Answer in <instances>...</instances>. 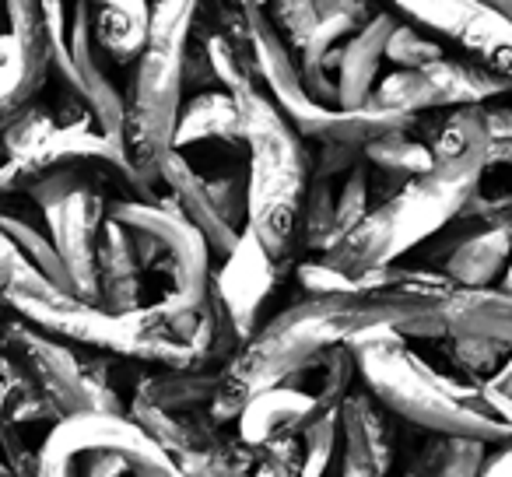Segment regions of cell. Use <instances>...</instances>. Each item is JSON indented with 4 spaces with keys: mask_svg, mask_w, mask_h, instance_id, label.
Segmentation results:
<instances>
[{
    "mask_svg": "<svg viewBox=\"0 0 512 477\" xmlns=\"http://www.w3.org/2000/svg\"><path fill=\"white\" fill-rule=\"evenodd\" d=\"M449 288L456 285L439 271L393 264L362 274L348 292L306 295L239 344L221 369L207 414L218 425H232L249 397L302 376L327 348L351 344L365 330L393 327L404 337H446L439 306Z\"/></svg>",
    "mask_w": 512,
    "mask_h": 477,
    "instance_id": "cell-1",
    "label": "cell"
},
{
    "mask_svg": "<svg viewBox=\"0 0 512 477\" xmlns=\"http://www.w3.org/2000/svg\"><path fill=\"white\" fill-rule=\"evenodd\" d=\"M491 134L474 116H449L432 137V169L407 179L400 190L383 197L341 243L320 253L330 267L358 281L362 274L383 271L421 250L481 190L484 169L491 165Z\"/></svg>",
    "mask_w": 512,
    "mask_h": 477,
    "instance_id": "cell-2",
    "label": "cell"
},
{
    "mask_svg": "<svg viewBox=\"0 0 512 477\" xmlns=\"http://www.w3.org/2000/svg\"><path fill=\"white\" fill-rule=\"evenodd\" d=\"M204 53L218 88H225L239 106L246 148V228L281 267H288L292 253L299 250L302 207L313 183V155L306 137L264 95L249 43L207 36Z\"/></svg>",
    "mask_w": 512,
    "mask_h": 477,
    "instance_id": "cell-3",
    "label": "cell"
},
{
    "mask_svg": "<svg viewBox=\"0 0 512 477\" xmlns=\"http://www.w3.org/2000/svg\"><path fill=\"white\" fill-rule=\"evenodd\" d=\"M0 306L64 344L155 369H197L200 309L165 313L151 302L134 313H106L95 302L53 285L4 235H0Z\"/></svg>",
    "mask_w": 512,
    "mask_h": 477,
    "instance_id": "cell-4",
    "label": "cell"
},
{
    "mask_svg": "<svg viewBox=\"0 0 512 477\" xmlns=\"http://www.w3.org/2000/svg\"><path fill=\"white\" fill-rule=\"evenodd\" d=\"M358 379L390 418H400L428 435H467L488 446L512 442L509 425L488 411L481 386H460L411 351L407 337L393 327H376L348 344Z\"/></svg>",
    "mask_w": 512,
    "mask_h": 477,
    "instance_id": "cell-5",
    "label": "cell"
},
{
    "mask_svg": "<svg viewBox=\"0 0 512 477\" xmlns=\"http://www.w3.org/2000/svg\"><path fill=\"white\" fill-rule=\"evenodd\" d=\"M200 0H151V25L123 95V155L137 183L155 197L158 169L172 151L186 88V57L197 29Z\"/></svg>",
    "mask_w": 512,
    "mask_h": 477,
    "instance_id": "cell-6",
    "label": "cell"
},
{
    "mask_svg": "<svg viewBox=\"0 0 512 477\" xmlns=\"http://www.w3.org/2000/svg\"><path fill=\"white\" fill-rule=\"evenodd\" d=\"M39 477H183L130 414L53 421L39 446Z\"/></svg>",
    "mask_w": 512,
    "mask_h": 477,
    "instance_id": "cell-7",
    "label": "cell"
},
{
    "mask_svg": "<svg viewBox=\"0 0 512 477\" xmlns=\"http://www.w3.org/2000/svg\"><path fill=\"white\" fill-rule=\"evenodd\" d=\"M106 214L127 228L144 274H162L165 313H197L211 288V253L197 228L165 200H109Z\"/></svg>",
    "mask_w": 512,
    "mask_h": 477,
    "instance_id": "cell-8",
    "label": "cell"
},
{
    "mask_svg": "<svg viewBox=\"0 0 512 477\" xmlns=\"http://www.w3.org/2000/svg\"><path fill=\"white\" fill-rule=\"evenodd\" d=\"M0 351L15 362L22 379L50 404L57 421L74 414H127L116 386L109 383V355L81 358L71 344L43 334L22 320L0 327Z\"/></svg>",
    "mask_w": 512,
    "mask_h": 477,
    "instance_id": "cell-9",
    "label": "cell"
},
{
    "mask_svg": "<svg viewBox=\"0 0 512 477\" xmlns=\"http://www.w3.org/2000/svg\"><path fill=\"white\" fill-rule=\"evenodd\" d=\"M127 414L158 442L183 477H246L253 467L256 449L228 432V425H218L207 411L172 414L130 400Z\"/></svg>",
    "mask_w": 512,
    "mask_h": 477,
    "instance_id": "cell-10",
    "label": "cell"
},
{
    "mask_svg": "<svg viewBox=\"0 0 512 477\" xmlns=\"http://www.w3.org/2000/svg\"><path fill=\"white\" fill-rule=\"evenodd\" d=\"M502 95H512V78L470 57H439L418 71H393L379 81V88H372L369 102L404 116H421L428 109L484 106Z\"/></svg>",
    "mask_w": 512,
    "mask_h": 477,
    "instance_id": "cell-11",
    "label": "cell"
},
{
    "mask_svg": "<svg viewBox=\"0 0 512 477\" xmlns=\"http://www.w3.org/2000/svg\"><path fill=\"white\" fill-rule=\"evenodd\" d=\"M404 25L456 43L470 60L512 78V22L481 0H386Z\"/></svg>",
    "mask_w": 512,
    "mask_h": 477,
    "instance_id": "cell-12",
    "label": "cell"
},
{
    "mask_svg": "<svg viewBox=\"0 0 512 477\" xmlns=\"http://www.w3.org/2000/svg\"><path fill=\"white\" fill-rule=\"evenodd\" d=\"M106 207L109 204L102 190H78L43 211L57 257L71 281V292L85 302H95V246H99Z\"/></svg>",
    "mask_w": 512,
    "mask_h": 477,
    "instance_id": "cell-13",
    "label": "cell"
},
{
    "mask_svg": "<svg viewBox=\"0 0 512 477\" xmlns=\"http://www.w3.org/2000/svg\"><path fill=\"white\" fill-rule=\"evenodd\" d=\"M435 239H446V246H428H432V257L439 260V274L456 288H495L505 267L512 264L505 228L484 225V221L463 218V214L449 221Z\"/></svg>",
    "mask_w": 512,
    "mask_h": 477,
    "instance_id": "cell-14",
    "label": "cell"
},
{
    "mask_svg": "<svg viewBox=\"0 0 512 477\" xmlns=\"http://www.w3.org/2000/svg\"><path fill=\"white\" fill-rule=\"evenodd\" d=\"M281 271H285V267L260 246V239H256L249 228H242L239 243L221 260V271L211 274L214 292H218L221 306L228 309V316H232L242 341L260 327V309L271 299Z\"/></svg>",
    "mask_w": 512,
    "mask_h": 477,
    "instance_id": "cell-15",
    "label": "cell"
},
{
    "mask_svg": "<svg viewBox=\"0 0 512 477\" xmlns=\"http://www.w3.org/2000/svg\"><path fill=\"white\" fill-rule=\"evenodd\" d=\"M67 50H71V64L74 74H78V99L85 102L95 130L123 151V95L109 81L106 67H102V50L95 46L92 36V8H88V0H74L71 4V15H67Z\"/></svg>",
    "mask_w": 512,
    "mask_h": 477,
    "instance_id": "cell-16",
    "label": "cell"
},
{
    "mask_svg": "<svg viewBox=\"0 0 512 477\" xmlns=\"http://www.w3.org/2000/svg\"><path fill=\"white\" fill-rule=\"evenodd\" d=\"M158 186H165V204L176 207L204 239L211 260H225L232 253V246L239 243L242 228H235L225 214L214 207L211 193L204 186V172H197V165L172 148L165 155L162 169H158Z\"/></svg>",
    "mask_w": 512,
    "mask_h": 477,
    "instance_id": "cell-17",
    "label": "cell"
},
{
    "mask_svg": "<svg viewBox=\"0 0 512 477\" xmlns=\"http://www.w3.org/2000/svg\"><path fill=\"white\" fill-rule=\"evenodd\" d=\"M320 411H323L320 400H316L306 386L281 383L264 393H256V397H249L232 425H235V435H239L246 446L260 449L271 439L299 435Z\"/></svg>",
    "mask_w": 512,
    "mask_h": 477,
    "instance_id": "cell-18",
    "label": "cell"
},
{
    "mask_svg": "<svg viewBox=\"0 0 512 477\" xmlns=\"http://www.w3.org/2000/svg\"><path fill=\"white\" fill-rule=\"evenodd\" d=\"M397 435L390 414L372 400L369 390H351L341 404V467H365L393 477Z\"/></svg>",
    "mask_w": 512,
    "mask_h": 477,
    "instance_id": "cell-19",
    "label": "cell"
},
{
    "mask_svg": "<svg viewBox=\"0 0 512 477\" xmlns=\"http://www.w3.org/2000/svg\"><path fill=\"white\" fill-rule=\"evenodd\" d=\"M144 295V271L137 264L134 243L127 228L106 214L95 246V302L106 313H134L141 309Z\"/></svg>",
    "mask_w": 512,
    "mask_h": 477,
    "instance_id": "cell-20",
    "label": "cell"
},
{
    "mask_svg": "<svg viewBox=\"0 0 512 477\" xmlns=\"http://www.w3.org/2000/svg\"><path fill=\"white\" fill-rule=\"evenodd\" d=\"M393 25H397V15L376 11V15L341 46V57H337V71H334L337 106L341 109L369 106L379 64L386 60V39H390Z\"/></svg>",
    "mask_w": 512,
    "mask_h": 477,
    "instance_id": "cell-21",
    "label": "cell"
},
{
    "mask_svg": "<svg viewBox=\"0 0 512 477\" xmlns=\"http://www.w3.org/2000/svg\"><path fill=\"white\" fill-rule=\"evenodd\" d=\"M446 337L467 334L512 351V292L509 288H449L439 306Z\"/></svg>",
    "mask_w": 512,
    "mask_h": 477,
    "instance_id": "cell-22",
    "label": "cell"
},
{
    "mask_svg": "<svg viewBox=\"0 0 512 477\" xmlns=\"http://www.w3.org/2000/svg\"><path fill=\"white\" fill-rule=\"evenodd\" d=\"M92 8V36L102 57L116 64H134L144 50L151 25V0H88Z\"/></svg>",
    "mask_w": 512,
    "mask_h": 477,
    "instance_id": "cell-23",
    "label": "cell"
},
{
    "mask_svg": "<svg viewBox=\"0 0 512 477\" xmlns=\"http://www.w3.org/2000/svg\"><path fill=\"white\" fill-rule=\"evenodd\" d=\"M218 141V144H235L242 148V123H239V106L225 88H207L197 92V99H190L179 109L176 134H172V148L186 151L193 144Z\"/></svg>",
    "mask_w": 512,
    "mask_h": 477,
    "instance_id": "cell-24",
    "label": "cell"
},
{
    "mask_svg": "<svg viewBox=\"0 0 512 477\" xmlns=\"http://www.w3.org/2000/svg\"><path fill=\"white\" fill-rule=\"evenodd\" d=\"M218 376L221 372L204 369H158L134 386L130 400H141V404L172 414L207 411L214 400V390H218Z\"/></svg>",
    "mask_w": 512,
    "mask_h": 477,
    "instance_id": "cell-25",
    "label": "cell"
},
{
    "mask_svg": "<svg viewBox=\"0 0 512 477\" xmlns=\"http://www.w3.org/2000/svg\"><path fill=\"white\" fill-rule=\"evenodd\" d=\"M362 162L369 169H376L379 179L390 183V193L400 190L407 179L421 176V172L432 169V148L418 137H411V127L407 130H386V134L372 137L362 148ZM386 193V197H390Z\"/></svg>",
    "mask_w": 512,
    "mask_h": 477,
    "instance_id": "cell-26",
    "label": "cell"
},
{
    "mask_svg": "<svg viewBox=\"0 0 512 477\" xmlns=\"http://www.w3.org/2000/svg\"><path fill=\"white\" fill-rule=\"evenodd\" d=\"M488 449V442L467 435H428V442L397 477H477Z\"/></svg>",
    "mask_w": 512,
    "mask_h": 477,
    "instance_id": "cell-27",
    "label": "cell"
},
{
    "mask_svg": "<svg viewBox=\"0 0 512 477\" xmlns=\"http://www.w3.org/2000/svg\"><path fill=\"white\" fill-rule=\"evenodd\" d=\"M0 235L11 239V246H15V250L22 253V257L29 260L39 274H46L53 285H60V288L71 292V281H67V271H64V264H60L57 246H53L50 232H43V228H39L36 221L25 218V214L11 211L4 200H0Z\"/></svg>",
    "mask_w": 512,
    "mask_h": 477,
    "instance_id": "cell-28",
    "label": "cell"
},
{
    "mask_svg": "<svg viewBox=\"0 0 512 477\" xmlns=\"http://www.w3.org/2000/svg\"><path fill=\"white\" fill-rule=\"evenodd\" d=\"M372 211V169L358 158L348 172H344V183L341 190L334 193V225H330V239H327V250L337 246L365 214ZM323 250V253H327Z\"/></svg>",
    "mask_w": 512,
    "mask_h": 477,
    "instance_id": "cell-29",
    "label": "cell"
},
{
    "mask_svg": "<svg viewBox=\"0 0 512 477\" xmlns=\"http://www.w3.org/2000/svg\"><path fill=\"white\" fill-rule=\"evenodd\" d=\"M337 446H341V407L337 411H320L299 432L302 477H327Z\"/></svg>",
    "mask_w": 512,
    "mask_h": 477,
    "instance_id": "cell-30",
    "label": "cell"
},
{
    "mask_svg": "<svg viewBox=\"0 0 512 477\" xmlns=\"http://www.w3.org/2000/svg\"><path fill=\"white\" fill-rule=\"evenodd\" d=\"M53 130H57V116L36 106V99H32L29 106H22L15 116L0 123V151H4V158H18L29 148H36L39 141H46Z\"/></svg>",
    "mask_w": 512,
    "mask_h": 477,
    "instance_id": "cell-31",
    "label": "cell"
},
{
    "mask_svg": "<svg viewBox=\"0 0 512 477\" xmlns=\"http://www.w3.org/2000/svg\"><path fill=\"white\" fill-rule=\"evenodd\" d=\"M505 355H509V351H505L502 344L484 341V337H467V334L449 337V358H453V365L474 386L484 383V379H488L491 372H495L498 365H502Z\"/></svg>",
    "mask_w": 512,
    "mask_h": 477,
    "instance_id": "cell-32",
    "label": "cell"
},
{
    "mask_svg": "<svg viewBox=\"0 0 512 477\" xmlns=\"http://www.w3.org/2000/svg\"><path fill=\"white\" fill-rule=\"evenodd\" d=\"M446 57L442 46L435 39H428L425 32H418L414 25H393L390 39H386V60L397 64L400 71H418V67L432 64V60Z\"/></svg>",
    "mask_w": 512,
    "mask_h": 477,
    "instance_id": "cell-33",
    "label": "cell"
},
{
    "mask_svg": "<svg viewBox=\"0 0 512 477\" xmlns=\"http://www.w3.org/2000/svg\"><path fill=\"white\" fill-rule=\"evenodd\" d=\"M271 8V18L285 36V43L299 50L309 39V32L316 29V4L313 0H271Z\"/></svg>",
    "mask_w": 512,
    "mask_h": 477,
    "instance_id": "cell-34",
    "label": "cell"
},
{
    "mask_svg": "<svg viewBox=\"0 0 512 477\" xmlns=\"http://www.w3.org/2000/svg\"><path fill=\"white\" fill-rule=\"evenodd\" d=\"M316 4V18L323 15H341L351 18V22L365 25L376 11H372V0H313Z\"/></svg>",
    "mask_w": 512,
    "mask_h": 477,
    "instance_id": "cell-35",
    "label": "cell"
},
{
    "mask_svg": "<svg viewBox=\"0 0 512 477\" xmlns=\"http://www.w3.org/2000/svg\"><path fill=\"white\" fill-rule=\"evenodd\" d=\"M477 477H512V442H505V446H491Z\"/></svg>",
    "mask_w": 512,
    "mask_h": 477,
    "instance_id": "cell-36",
    "label": "cell"
},
{
    "mask_svg": "<svg viewBox=\"0 0 512 477\" xmlns=\"http://www.w3.org/2000/svg\"><path fill=\"white\" fill-rule=\"evenodd\" d=\"M477 386H488V390H495V393H502V397L512 400V351L502 358V365H498V369L491 372L484 383H477Z\"/></svg>",
    "mask_w": 512,
    "mask_h": 477,
    "instance_id": "cell-37",
    "label": "cell"
},
{
    "mask_svg": "<svg viewBox=\"0 0 512 477\" xmlns=\"http://www.w3.org/2000/svg\"><path fill=\"white\" fill-rule=\"evenodd\" d=\"M491 165H512V137L491 144Z\"/></svg>",
    "mask_w": 512,
    "mask_h": 477,
    "instance_id": "cell-38",
    "label": "cell"
},
{
    "mask_svg": "<svg viewBox=\"0 0 512 477\" xmlns=\"http://www.w3.org/2000/svg\"><path fill=\"white\" fill-rule=\"evenodd\" d=\"M11 57H15V39H11V32H4L0 36V64H8Z\"/></svg>",
    "mask_w": 512,
    "mask_h": 477,
    "instance_id": "cell-39",
    "label": "cell"
},
{
    "mask_svg": "<svg viewBox=\"0 0 512 477\" xmlns=\"http://www.w3.org/2000/svg\"><path fill=\"white\" fill-rule=\"evenodd\" d=\"M341 477H383L376 470H365V467H341Z\"/></svg>",
    "mask_w": 512,
    "mask_h": 477,
    "instance_id": "cell-40",
    "label": "cell"
},
{
    "mask_svg": "<svg viewBox=\"0 0 512 477\" xmlns=\"http://www.w3.org/2000/svg\"><path fill=\"white\" fill-rule=\"evenodd\" d=\"M0 477H11V474H8V467H4V463H0Z\"/></svg>",
    "mask_w": 512,
    "mask_h": 477,
    "instance_id": "cell-41",
    "label": "cell"
},
{
    "mask_svg": "<svg viewBox=\"0 0 512 477\" xmlns=\"http://www.w3.org/2000/svg\"><path fill=\"white\" fill-rule=\"evenodd\" d=\"M505 235H509V246H512V225H509V228H505Z\"/></svg>",
    "mask_w": 512,
    "mask_h": 477,
    "instance_id": "cell-42",
    "label": "cell"
},
{
    "mask_svg": "<svg viewBox=\"0 0 512 477\" xmlns=\"http://www.w3.org/2000/svg\"><path fill=\"white\" fill-rule=\"evenodd\" d=\"M0 327H4V306H0Z\"/></svg>",
    "mask_w": 512,
    "mask_h": 477,
    "instance_id": "cell-43",
    "label": "cell"
}]
</instances>
